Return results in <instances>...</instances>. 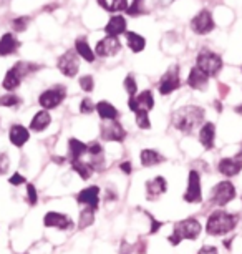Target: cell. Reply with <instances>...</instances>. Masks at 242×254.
<instances>
[{"instance_id":"d4e9b609","label":"cell","mask_w":242,"mask_h":254,"mask_svg":"<svg viewBox=\"0 0 242 254\" xmlns=\"http://www.w3.org/2000/svg\"><path fill=\"white\" fill-rule=\"evenodd\" d=\"M105 32H106V35H110V37H118V35H121V33H125V32H126V20H125V18H123L121 15L111 17V18H110V22L106 23Z\"/></svg>"},{"instance_id":"4fadbf2b","label":"cell","mask_w":242,"mask_h":254,"mask_svg":"<svg viewBox=\"0 0 242 254\" xmlns=\"http://www.w3.org/2000/svg\"><path fill=\"white\" fill-rule=\"evenodd\" d=\"M128 107H130L131 112H149L154 107V97L151 93V90H145L136 97H130L128 100Z\"/></svg>"},{"instance_id":"f546056e","label":"cell","mask_w":242,"mask_h":254,"mask_svg":"<svg viewBox=\"0 0 242 254\" xmlns=\"http://www.w3.org/2000/svg\"><path fill=\"white\" fill-rule=\"evenodd\" d=\"M75 52L78 54V57H82L87 62H93L95 60V52L92 50V47L87 44V40L85 38H78L77 42H75Z\"/></svg>"},{"instance_id":"7a4b0ae2","label":"cell","mask_w":242,"mask_h":254,"mask_svg":"<svg viewBox=\"0 0 242 254\" xmlns=\"http://www.w3.org/2000/svg\"><path fill=\"white\" fill-rule=\"evenodd\" d=\"M237 224V216L236 214L226 213V211L217 209L207 218L206 223V231L211 236H222V234L231 233Z\"/></svg>"},{"instance_id":"bcb514c9","label":"cell","mask_w":242,"mask_h":254,"mask_svg":"<svg viewBox=\"0 0 242 254\" xmlns=\"http://www.w3.org/2000/svg\"><path fill=\"white\" fill-rule=\"evenodd\" d=\"M197 254H217V249L214 246H202Z\"/></svg>"},{"instance_id":"6da1fadb","label":"cell","mask_w":242,"mask_h":254,"mask_svg":"<svg viewBox=\"0 0 242 254\" xmlns=\"http://www.w3.org/2000/svg\"><path fill=\"white\" fill-rule=\"evenodd\" d=\"M204 120V110L196 105H186L173 113V127L181 133H193Z\"/></svg>"},{"instance_id":"836d02e7","label":"cell","mask_w":242,"mask_h":254,"mask_svg":"<svg viewBox=\"0 0 242 254\" xmlns=\"http://www.w3.org/2000/svg\"><path fill=\"white\" fill-rule=\"evenodd\" d=\"M20 105V98L13 93H7L3 97H0V107H7V108H12V107H18Z\"/></svg>"},{"instance_id":"74e56055","label":"cell","mask_w":242,"mask_h":254,"mask_svg":"<svg viewBox=\"0 0 242 254\" xmlns=\"http://www.w3.org/2000/svg\"><path fill=\"white\" fill-rule=\"evenodd\" d=\"M80 87H82L83 92H93V88H95V80H93V76H90V75H85L80 78Z\"/></svg>"},{"instance_id":"f6af8a7d","label":"cell","mask_w":242,"mask_h":254,"mask_svg":"<svg viewBox=\"0 0 242 254\" xmlns=\"http://www.w3.org/2000/svg\"><path fill=\"white\" fill-rule=\"evenodd\" d=\"M120 168H121V171H123L125 175H131V171H133L131 161H123L121 165H120Z\"/></svg>"},{"instance_id":"5b68a950","label":"cell","mask_w":242,"mask_h":254,"mask_svg":"<svg viewBox=\"0 0 242 254\" xmlns=\"http://www.w3.org/2000/svg\"><path fill=\"white\" fill-rule=\"evenodd\" d=\"M196 66L199 70H202L207 76H216L222 68V60L219 55L214 54V52L204 49L201 54L197 55Z\"/></svg>"},{"instance_id":"44dd1931","label":"cell","mask_w":242,"mask_h":254,"mask_svg":"<svg viewBox=\"0 0 242 254\" xmlns=\"http://www.w3.org/2000/svg\"><path fill=\"white\" fill-rule=\"evenodd\" d=\"M20 47V42L17 40L15 35L12 33H5L2 38H0V57H7V55H12L15 54Z\"/></svg>"},{"instance_id":"8992f818","label":"cell","mask_w":242,"mask_h":254,"mask_svg":"<svg viewBox=\"0 0 242 254\" xmlns=\"http://www.w3.org/2000/svg\"><path fill=\"white\" fill-rule=\"evenodd\" d=\"M65 97H66V88L61 87V85H56V87L45 90V92L40 95L39 103L42 105V108L48 112V110L60 107V103L63 102Z\"/></svg>"},{"instance_id":"ac0fdd59","label":"cell","mask_w":242,"mask_h":254,"mask_svg":"<svg viewBox=\"0 0 242 254\" xmlns=\"http://www.w3.org/2000/svg\"><path fill=\"white\" fill-rule=\"evenodd\" d=\"M30 138V131L28 128H25L23 125H12L10 130H8V140L13 146L22 148Z\"/></svg>"},{"instance_id":"7402d4cb","label":"cell","mask_w":242,"mask_h":254,"mask_svg":"<svg viewBox=\"0 0 242 254\" xmlns=\"http://www.w3.org/2000/svg\"><path fill=\"white\" fill-rule=\"evenodd\" d=\"M97 112L99 115V118L105 120V122H116L118 117H120V112H118V110L113 107L110 102H106V100H101V102H98Z\"/></svg>"},{"instance_id":"1f68e13d","label":"cell","mask_w":242,"mask_h":254,"mask_svg":"<svg viewBox=\"0 0 242 254\" xmlns=\"http://www.w3.org/2000/svg\"><path fill=\"white\" fill-rule=\"evenodd\" d=\"M95 221V209L92 208H85L80 213V219H78V229H85L88 226H92Z\"/></svg>"},{"instance_id":"ffe728a7","label":"cell","mask_w":242,"mask_h":254,"mask_svg":"<svg viewBox=\"0 0 242 254\" xmlns=\"http://www.w3.org/2000/svg\"><path fill=\"white\" fill-rule=\"evenodd\" d=\"M88 153V145L83 143L82 140H77V138H70L68 140V160L75 161V160H82L83 155Z\"/></svg>"},{"instance_id":"ab89813d","label":"cell","mask_w":242,"mask_h":254,"mask_svg":"<svg viewBox=\"0 0 242 254\" xmlns=\"http://www.w3.org/2000/svg\"><path fill=\"white\" fill-rule=\"evenodd\" d=\"M10 168V158H8L7 153H0V175H5Z\"/></svg>"},{"instance_id":"ee69618b","label":"cell","mask_w":242,"mask_h":254,"mask_svg":"<svg viewBox=\"0 0 242 254\" xmlns=\"http://www.w3.org/2000/svg\"><path fill=\"white\" fill-rule=\"evenodd\" d=\"M148 218H149V221H151V229H149V233L151 234H154V233H158L159 229H161V226H163V223L161 221H158L153 214H148Z\"/></svg>"},{"instance_id":"7c38bea8","label":"cell","mask_w":242,"mask_h":254,"mask_svg":"<svg viewBox=\"0 0 242 254\" xmlns=\"http://www.w3.org/2000/svg\"><path fill=\"white\" fill-rule=\"evenodd\" d=\"M44 224L45 228H56L61 229V231H68L75 226L73 219L68 216V214L63 213H56V211H50L44 216Z\"/></svg>"},{"instance_id":"f35d334b","label":"cell","mask_w":242,"mask_h":254,"mask_svg":"<svg viewBox=\"0 0 242 254\" xmlns=\"http://www.w3.org/2000/svg\"><path fill=\"white\" fill-rule=\"evenodd\" d=\"M28 22H30V18L28 17H18L12 22V28L15 32H23V30H27Z\"/></svg>"},{"instance_id":"d6a6232c","label":"cell","mask_w":242,"mask_h":254,"mask_svg":"<svg viewBox=\"0 0 242 254\" xmlns=\"http://www.w3.org/2000/svg\"><path fill=\"white\" fill-rule=\"evenodd\" d=\"M126 13L131 17H136V15L145 13V0H131V3L126 8Z\"/></svg>"},{"instance_id":"9c48e42d","label":"cell","mask_w":242,"mask_h":254,"mask_svg":"<svg viewBox=\"0 0 242 254\" xmlns=\"http://www.w3.org/2000/svg\"><path fill=\"white\" fill-rule=\"evenodd\" d=\"M99 135L105 141H118L121 143L126 138V130L123 128V125L118 122H105L99 127Z\"/></svg>"},{"instance_id":"83f0119b","label":"cell","mask_w":242,"mask_h":254,"mask_svg":"<svg viewBox=\"0 0 242 254\" xmlns=\"http://www.w3.org/2000/svg\"><path fill=\"white\" fill-rule=\"evenodd\" d=\"M72 163V170L77 173L80 178L82 180H90L92 178V175H93V168H92V165L90 163H87V161H83V160H75V161H70Z\"/></svg>"},{"instance_id":"e0dca14e","label":"cell","mask_w":242,"mask_h":254,"mask_svg":"<svg viewBox=\"0 0 242 254\" xmlns=\"http://www.w3.org/2000/svg\"><path fill=\"white\" fill-rule=\"evenodd\" d=\"M77 201L85 208H92L97 211L99 204V188L98 186H87L77 194Z\"/></svg>"},{"instance_id":"2e32d148","label":"cell","mask_w":242,"mask_h":254,"mask_svg":"<svg viewBox=\"0 0 242 254\" xmlns=\"http://www.w3.org/2000/svg\"><path fill=\"white\" fill-rule=\"evenodd\" d=\"M121 50V44L118 40V37H105L103 40H99L97 47H95V54L98 57H113Z\"/></svg>"},{"instance_id":"cb8c5ba5","label":"cell","mask_w":242,"mask_h":254,"mask_svg":"<svg viewBox=\"0 0 242 254\" xmlns=\"http://www.w3.org/2000/svg\"><path fill=\"white\" fill-rule=\"evenodd\" d=\"M214 138H216V127L214 123H206L202 125L201 131H199V141L206 150H211L214 146Z\"/></svg>"},{"instance_id":"d6986e66","label":"cell","mask_w":242,"mask_h":254,"mask_svg":"<svg viewBox=\"0 0 242 254\" xmlns=\"http://www.w3.org/2000/svg\"><path fill=\"white\" fill-rule=\"evenodd\" d=\"M217 168H219V173H222L224 176H236V175H239V171L242 170V160L239 156L222 158Z\"/></svg>"},{"instance_id":"277c9868","label":"cell","mask_w":242,"mask_h":254,"mask_svg":"<svg viewBox=\"0 0 242 254\" xmlns=\"http://www.w3.org/2000/svg\"><path fill=\"white\" fill-rule=\"evenodd\" d=\"M39 65H33L30 62H18L15 66H12L10 70L5 73V78H3V88L5 90H15L18 85L22 83V80L32 73V71L39 70Z\"/></svg>"},{"instance_id":"484cf974","label":"cell","mask_w":242,"mask_h":254,"mask_svg":"<svg viewBox=\"0 0 242 254\" xmlns=\"http://www.w3.org/2000/svg\"><path fill=\"white\" fill-rule=\"evenodd\" d=\"M51 123V117L47 110H42V112L35 113L30 122V130L33 131H44L48 128V125Z\"/></svg>"},{"instance_id":"60d3db41","label":"cell","mask_w":242,"mask_h":254,"mask_svg":"<svg viewBox=\"0 0 242 254\" xmlns=\"http://www.w3.org/2000/svg\"><path fill=\"white\" fill-rule=\"evenodd\" d=\"M88 155H90V158H92V156H101L103 155V146L99 145L98 141L90 143V145H88Z\"/></svg>"},{"instance_id":"4dcf8cb0","label":"cell","mask_w":242,"mask_h":254,"mask_svg":"<svg viewBox=\"0 0 242 254\" xmlns=\"http://www.w3.org/2000/svg\"><path fill=\"white\" fill-rule=\"evenodd\" d=\"M98 3L108 12H123L128 8V0H98Z\"/></svg>"},{"instance_id":"52a82bcc","label":"cell","mask_w":242,"mask_h":254,"mask_svg":"<svg viewBox=\"0 0 242 254\" xmlns=\"http://www.w3.org/2000/svg\"><path fill=\"white\" fill-rule=\"evenodd\" d=\"M236 198V188L229 181H221L214 186L211 193V201L217 206H226Z\"/></svg>"},{"instance_id":"ba28073f","label":"cell","mask_w":242,"mask_h":254,"mask_svg":"<svg viewBox=\"0 0 242 254\" xmlns=\"http://www.w3.org/2000/svg\"><path fill=\"white\" fill-rule=\"evenodd\" d=\"M184 201L188 203H201L202 201V191H201V176L196 170L189 171L188 176V190L183 194Z\"/></svg>"},{"instance_id":"30bf717a","label":"cell","mask_w":242,"mask_h":254,"mask_svg":"<svg viewBox=\"0 0 242 254\" xmlns=\"http://www.w3.org/2000/svg\"><path fill=\"white\" fill-rule=\"evenodd\" d=\"M58 70L65 76H77L78 70H80V60H78L77 52L75 50L65 52V54L58 59Z\"/></svg>"},{"instance_id":"4316f807","label":"cell","mask_w":242,"mask_h":254,"mask_svg":"<svg viewBox=\"0 0 242 254\" xmlns=\"http://www.w3.org/2000/svg\"><path fill=\"white\" fill-rule=\"evenodd\" d=\"M164 160L166 158L156 150H143L140 153V161L145 168L156 166V165H159V163H163Z\"/></svg>"},{"instance_id":"9a60e30c","label":"cell","mask_w":242,"mask_h":254,"mask_svg":"<svg viewBox=\"0 0 242 254\" xmlns=\"http://www.w3.org/2000/svg\"><path fill=\"white\" fill-rule=\"evenodd\" d=\"M191 28L199 35H204V33H209L214 30V20H212V15L209 10H201L196 17L191 20Z\"/></svg>"},{"instance_id":"e575fe53","label":"cell","mask_w":242,"mask_h":254,"mask_svg":"<svg viewBox=\"0 0 242 254\" xmlns=\"http://www.w3.org/2000/svg\"><path fill=\"white\" fill-rule=\"evenodd\" d=\"M125 90L128 92V95L130 97H136V92H138V85H136V80H135V76H133L131 73L130 75H126V78H125Z\"/></svg>"},{"instance_id":"f1b7e54d","label":"cell","mask_w":242,"mask_h":254,"mask_svg":"<svg viewBox=\"0 0 242 254\" xmlns=\"http://www.w3.org/2000/svg\"><path fill=\"white\" fill-rule=\"evenodd\" d=\"M126 40H128V47L131 49V52H135V54H140V52L145 50L146 47V40L145 37H141L140 33L136 32H128L126 33Z\"/></svg>"},{"instance_id":"603a6c76","label":"cell","mask_w":242,"mask_h":254,"mask_svg":"<svg viewBox=\"0 0 242 254\" xmlns=\"http://www.w3.org/2000/svg\"><path fill=\"white\" fill-rule=\"evenodd\" d=\"M207 80H209V76L204 73L202 70H199L197 66H194V68L189 71V76H188V85L194 90H202L206 88L207 85Z\"/></svg>"},{"instance_id":"8fae6325","label":"cell","mask_w":242,"mask_h":254,"mask_svg":"<svg viewBox=\"0 0 242 254\" xmlns=\"http://www.w3.org/2000/svg\"><path fill=\"white\" fill-rule=\"evenodd\" d=\"M179 85H181V80H179V68L174 65L161 76L158 90L161 95H169V93H173L174 90H178Z\"/></svg>"},{"instance_id":"8d00e7d4","label":"cell","mask_w":242,"mask_h":254,"mask_svg":"<svg viewBox=\"0 0 242 254\" xmlns=\"http://www.w3.org/2000/svg\"><path fill=\"white\" fill-rule=\"evenodd\" d=\"M27 201L30 206H35L37 203H39V191H37V188L33 186L32 183H27Z\"/></svg>"},{"instance_id":"5bb4252c","label":"cell","mask_w":242,"mask_h":254,"mask_svg":"<svg viewBox=\"0 0 242 254\" xmlns=\"http://www.w3.org/2000/svg\"><path fill=\"white\" fill-rule=\"evenodd\" d=\"M166 190H168V181L163 176H154V178H151L146 181L145 185V191H146V199L148 201H154L161 198Z\"/></svg>"},{"instance_id":"b9f144b4","label":"cell","mask_w":242,"mask_h":254,"mask_svg":"<svg viewBox=\"0 0 242 254\" xmlns=\"http://www.w3.org/2000/svg\"><path fill=\"white\" fill-rule=\"evenodd\" d=\"M93 110H95V105H93L92 100H90V98H83L82 103H80V113L88 115V113H92Z\"/></svg>"},{"instance_id":"7bdbcfd3","label":"cell","mask_w":242,"mask_h":254,"mask_svg":"<svg viewBox=\"0 0 242 254\" xmlns=\"http://www.w3.org/2000/svg\"><path fill=\"white\" fill-rule=\"evenodd\" d=\"M8 183H10L12 186H20V185H27V178L23 175H20L18 171H15L10 178H8Z\"/></svg>"},{"instance_id":"3957f363","label":"cell","mask_w":242,"mask_h":254,"mask_svg":"<svg viewBox=\"0 0 242 254\" xmlns=\"http://www.w3.org/2000/svg\"><path fill=\"white\" fill-rule=\"evenodd\" d=\"M201 231H202L201 223H199L196 218H188L174 224V229H173V233L169 234L168 241L173 244V246H178L184 239H191V241L197 239Z\"/></svg>"},{"instance_id":"d590c367","label":"cell","mask_w":242,"mask_h":254,"mask_svg":"<svg viewBox=\"0 0 242 254\" xmlns=\"http://www.w3.org/2000/svg\"><path fill=\"white\" fill-rule=\"evenodd\" d=\"M136 125L141 128V130H149L151 122H149L148 112H138L136 113Z\"/></svg>"}]
</instances>
